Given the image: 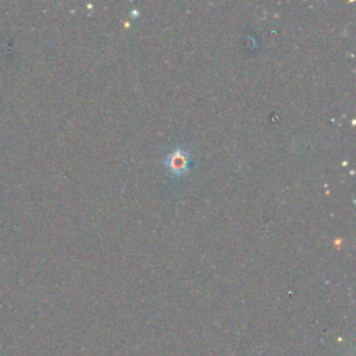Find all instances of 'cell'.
Segmentation results:
<instances>
[{
	"mask_svg": "<svg viewBox=\"0 0 356 356\" xmlns=\"http://www.w3.org/2000/svg\"><path fill=\"white\" fill-rule=\"evenodd\" d=\"M185 164H186V161H185V156H182V154L177 153V154H174V156L171 157V168H172V170H175V171H181V170H184V168H185Z\"/></svg>",
	"mask_w": 356,
	"mask_h": 356,
	"instance_id": "6da1fadb",
	"label": "cell"
}]
</instances>
